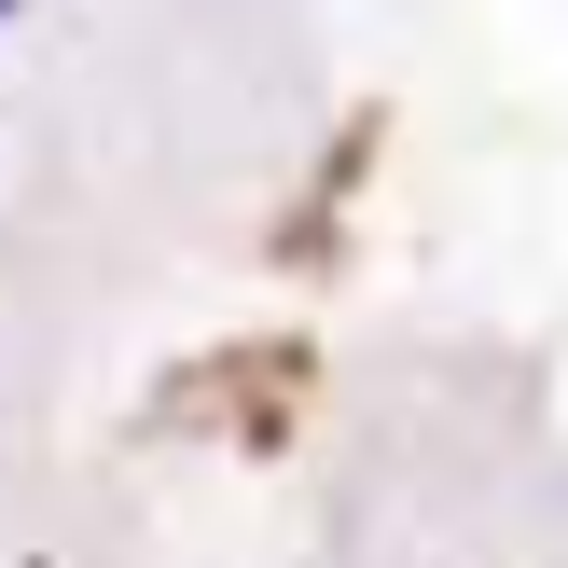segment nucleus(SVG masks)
I'll return each mask as SVG.
<instances>
[{"mask_svg":"<svg viewBox=\"0 0 568 568\" xmlns=\"http://www.w3.org/2000/svg\"><path fill=\"white\" fill-rule=\"evenodd\" d=\"M0 14H14V0H0Z\"/></svg>","mask_w":568,"mask_h":568,"instance_id":"f257e3e1","label":"nucleus"}]
</instances>
